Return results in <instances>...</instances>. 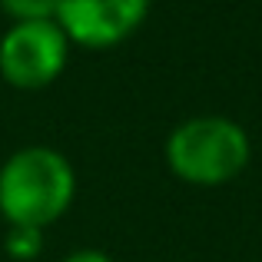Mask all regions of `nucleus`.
Instances as JSON below:
<instances>
[{
	"mask_svg": "<svg viewBox=\"0 0 262 262\" xmlns=\"http://www.w3.org/2000/svg\"><path fill=\"white\" fill-rule=\"evenodd\" d=\"M77 196V173L53 146H24L0 166V219L10 226L57 223Z\"/></svg>",
	"mask_w": 262,
	"mask_h": 262,
	"instance_id": "f257e3e1",
	"label": "nucleus"
},
{
	"mask_svg": "<svg viewBox=\"0 0 262 262\" xmlns=\"http://www.w3.org/2000/svg\"><path fill=\"white\" fill-rule=\"evenodd\" d=\"M252 160V140L229 116L183 120L166 140V166L189 186H223Z\"/></svg>",
	"mask_w": 262,
	"mask_h": 262,
	"instance_id": "f03ea898",
	"label": "nucleus"
},
{
	"mask_svg": "<svg viewBox=\"0 0 262 262\" xmlns=\"http://www.w3.org/2000/svg\"><path fill=\"white\" fill-rule=\"evenodd\" d=\"M70 60V37L57 20L13 24L0 37V77L17 90H43Z\"/></svg>",
	"mask_w": 262,
	"mask_h": 262,
	"instance_id": "7ed1b4c3",
	"label": "nucleus"
},
{
	"mask_svg": "<svg viewBox=\"0 0 262 262\" xmlns=\"http://www.w3.org/2000/svg\"><path fill=\"white\" fill-rule=\"evenodd\" d=\"M153 0H60L57 24L86 50H106L129 40L149 17Z\"/></svg>",
	"mask_w": 262,
	"mask_h": 262,
	"instance_id": "20e7f679",
	"label": "nucleus"
},
{
	"mask_svg": "<svg viewBox=\"0 0 262 262\" xmlns=\"http://www.w3.org/2000/svg\"><path fill=\"white\" fill-rule=\"evenodd\" d=\"M4 249L10 259L27 262V259H37L40 249H43V229H33V226H10L4 239Z\"/></svg>",
	"mask_w": 262,
	"mask_h": 262,
	"instance_id": "39448f33",
	"label": "nucleus"
},
{
	"mask_svg": "<svg viewBox=\"0 0 262 262\" xmlns=\"http://www.w3.org/2000/svg\"><path fill=\"white\" fill-rule=\"evenodd\" d=\"M60 0H0V10L13 24H33V20H57Z\"/></svg>",
	"mask_w": 262,
	"mask_h": 262,
	"instance_id": "423d86ee",
	"label": "nucleus"
},
{
	"mask_svg": "<svg viewBox=\"0 0 262 262\" xmlns=\"http://www.w3.org/2000/svg\"><path fill=\"white\" fill-rule=\"evenodd\" d=\"M63 262H113V259H110L103 249H77V252H70Z\"/></svg>",
	"mask_w": 262,
	"mask_h": 262,
	"instance_id": "0eeeda50",
	"label": "nucleus"
}]
</instances>
